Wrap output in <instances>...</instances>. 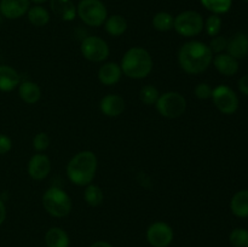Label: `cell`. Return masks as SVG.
Here are the masks:
<instances>
[{
  "label": "cell",
  "mask_w": 248,
  "mask_h": 247,
  "mask_svg": "<svg viewBox=\"0 0 248 247\" xmlns=\"http://www.w3.org/2000/svg\"><path fill=\"white\" fill-rule=\"evenodd\" d=\"M179 67L190 75H199L206 72L212 64L213 53L207 44L199 40H189L184 43L177 55Z\"/></svg>",
  "instance_id": "obj_1"
},
{
  "label": "cell",
  "mask_w": 248,
  "mask_h": 247,
  "mask_svg": "<svg viewBox=\"0 0 248 247\" xmlns=\"http://www.w3.org/2000/svg\"><path fill=\"white\" fill-rule=\"evenodd\" d=\"M98 159L91 150H81L77 153L65 167L68 179L78 186H86L93 182L96 177Z\"/></svg>",
  "instance_id": "obj_2"
},
{
  "label": "cell",
  "mask_w": 248,
  "mask_h": 247,
  "mask_svg": "<svg viewBox=\"0 0 248 247\" xmlns=\"http://www.w3.org/2000/svg\"><path fill=\"white\" fill-rule=\"evenodd\" d=\"M121 70L125 77L133 80L145 79L152 73L154 62L148 50L140 46L128 48L121 58Z\"/></svg>",
  "instance_id": "obj_3"
},
{
  "label": "cell",
  "mask_w": 248,
  "mask_h": 247,
  "mask_svg": "<svg viewBox=\"0 0 248 247\" xmlns=\"http://www.w3.org/2000/svg\"><path fill=\"white\" fill-rule=\"evenodd\" d=\"M43 207L46 212L55 218H64L72 212L73 201L69 194L60 186H51L41 198Z\"/></svg>",
  "instance_id": "obj_4"
},
{
  "label": "cell",
  "mask_w": 248,
  "mask_h": 247,
  "mask_svg": "<svg viewBox=\"0 0 248 247\" xmlns=\"http://www.w3.org/2000/svg\"><path fill=\"white\" fill-rule=\"evenodd\" d=\"M77 16L89 27H101L108 17V10L102 0H80Z\"/></svg>",
  "instance_id": "obj_5"
},
{
  "label": "cell",
  "mask_w": 248,
  "mask_h": 247,
  "mask_svg": "<svg viewBox=\"0 0 248 247\" xmlns=\"http://www.w3.org/2000/svg\"><path fill=\"white\" fill-rule=\"evenodd\" d=\"M203 17L195 10H186L174 17L173 29L183 38H194L203 31Z\"/></svg>",
  "instance_id": "obj_6"
},
{
  "label": "cell",
  "mask_w": 248,
  "mask_h": 247,
  "mask_svg": "<svg viewBox=\"0 0 248 247\" xmlns=\"http://www.w3.org/2000/svg\"><path fill=\"white\" fill-rule=\"evenodd\" d=\"M157 113L167 119L181 118L186 110V99L183 94L176 91H167L160 94L156 104Z\"/></svg>",
  "instance_id": "obj_7"
},
{
  "label": "cell",
  "mask_w": 248,
  "mask_h": 247,
  "mask_svg": "<svg viewBox=\"0 0 248 247\" xmlns=\"http://www.w3.org/2000/svg\"><path fill=\"white\" fill-rule=\"evenodd\" d=\"M80 51L85 60L93 63L104 62L110 53L108 43L97 35L85 36L80 45Z\"/></svg>",
  "instance_id": "obj_8"
},
{
  "label": "cell",
  "mask_w": 248,
  "mask_h": 247,
  "mask_svg": "<svg viewBox=\"0 0 248 247\" xmlns=\"http://www.w3.org/2000/svg\"><path fill=\"white\" fill-rule=\"evenodd\" d=\"M211 99L216 108L225 115L235 114L239 109V97L235 93L234 90L230 89L227 85H219L215 87Z\"/></svg>",
  "instance_id": "obj_9"
},
{
  "label": "cell",
  "mask_w": 248,
  "mask_h": 247,
  "mask_svg": "<svg viewBox=\"0 0 248 247\" xmlns=\"http://www.w3.org/2000/svg\"><path fill=\"white\" fill-rule=\"evenodd\" d=\"M147 241L153 247H169L174 237L173 229L162 220L152 223L147 229Z\"/></svg>",
  "instance_id": "obj_10"
},
{
  "label": "cell",
  "mask_w": 248,
  "mask_h": 247,
  "mask_svg": "<svg viewBox=\"0 0 248 247\" xmlns=\"http://www.w3.org/2000/svg\"><path fill=\"white\" fill-rule=\"evenodd\" d=\"M27 172L34 181H43L50 174L51 161L47 155L43 153H36L29 159L27 164Z\"/></svg>",
  "instance_id": "obj_11"
},
{
  "label": "cell",
  "mask_w": 248,
  "mask_h": 247,
  "mask_svg": "<svg viewBox=\"0 0 248 247\" xmlns=\"http://www.w3.org/2000/svg\"><path fill=\"white\" fill-rule=\"evenodd\" d=\"M31 0H0V14L6 19H18L27 15Z\"/></svg>",
  "instance_id": "obj_12"
},
{
  "label": "cell",
  "mask_w": 248,
  "mask_h": 247,
  "mask_svg": "<svg viewBox=\"0 0 248 247\" xmlns=\"http://www.w3.org/2000/svg\"><path fill=\"white\" fill-rule=\"evenodd\" d=\"M125 99L120 94L109 93L99 102V110L108 118H118L125 111Z\"/></svg>",
  "instance_id": "obj_13"
},
{
  "label": "cell",
  "mask_w": 248,
  "mask_h": 247,
  "mask_svg": "<svg viewBox=\"0 0 248 247\" xmlns=\"http://www.w3.org/2000/svg\"><path fill=\"white\" fill-rule=\"evenodd\" d=\"M123 70L119 63L116 62H106L99 67L97 77L99 82L104 86H114L120 81L123 77Z\"/></svg>",
  "instance_id": "obj_14"
},
{
  "label": "cell",
  "mask_w": 248,
  "mask_h": 247,
  "mask_svg": "<svg viewBox=\"0 0 248 247\" xmlns=\"http://www.w3.org/2000/svg\"><path fill=\"white\" fill-rule=\"evenodd\" d=\"M212 64L218 73L225 77H232L239 72V61L227 52L213 56Z\"/></svg>",
  "instance_id": "obj_15"
},
{
  "label": "cell",
  "mask_w": 248,
  "mask_h": 247,
  "mask_svg": "<svg viewBox=\"0 0 248 247\" xmlns=\"http://www.w3.org/2000/svg\"><path fill=\"white\" fill-rule=\"evenodd\" d=\"M21 84V75L11 65H0V91L11 92Z\"/></svg>",
  "instance_id": "obj_16"
},
{
  "label": "cell",
  "mask_w": 248,
  "mask_h": 247,
  "mask_svg": "<svg viewBox=\"0 0 248 247\" xmlns=\"http://www.w3.org/2000/svg\"><path fill=\"white\" fill-rule=\"evenodd\" d=\"M51 11L64 22L74 21L77 17V6L73 0H50Z\"/></svg>",
  "instance_id": "obj_17"
},
{
  "label": "cell",
  "mask_w": 248,
  "mask_h": 247,
  "mask_svg": "<svg viewBox=\"0 0 248 247\" xmlns=\"http://www.w3.org/2000/svg\"><path fill=\"white\" fill-rule=\"evenodd\" d=\"M227 53L237 61L248 55V36L244 33H237L228 40Z\"/></svg>",
  "instance_id": "obj_18"
},
{
  "label": "cell",
  "mask_w": 248,
  "mask_h": 247,
  "mask_svg": "<svg viewBox=\"0 0 248 247\" xmlns=\"http://www.w3.org/2000/svg\"><path fill=\"white\" fill-rule=\"evenodd\" d=\"M18 96L24 103L27 104H35L36 102L40 101L41 98V89L36 82L27 80V81H21L18 85Z\"/></svg>",
  "instance_id": "obj_19"
},
{
  "label": "cell",
  "mask_w": 248,
  "mask_h": 247,
  "mask_svg": "<svg viewBox=\"0 0 248 247\" xmlns=\"http://www.w3.org/2000/svg\"><path fill=\"white\" fill-rule=\"evenodd\" d=\"M46 247H69L70 240L67 232L60 227H52L45 234Z\"/></svg>",
  "instance_id": "obj_20"
},
{
  "label": "cell",
  "mask_w": 248,
  "mask_h": 247,
  "mask_svg": "<svg viewBox=\"0 0 248 247\" xmlns=\"http://www.w3.org/2000/svg\"><path fill=\"white\" fill-rule=\"evenodd\" d=\"M104 31L111 36H121L123 34L126 33L127 31V21L121 15H111V16L107 17L106 22H104Z\"/></svg>",
  "instance_id": "obj_21"
},
{
  "label": "cell",
  "mask_w": 248,
  "mask_h": 247,
  "mask_svg": "<svg viewBox=\"0 0 248 247\" xmlns=\"http://www.w3.org/2000/svg\"><path fill=\"white\" fill-rule=\"evenodd\" d=\"M230 210L239 218H248V189L237 191L230 200Z\"/></svg>",
  "instance_id": "obj_22"
},
{
  "label": "cell",
  "mask_w": 248,
  "mask_h": 247,
  "mask_svg": "<svg viewBox=\"0 0 248 247\" xmlns=\"http://www.w3.org/2000/svg\"><path fill=\"white\" fill-rule=\"evenodd\" d=\"M27 18L29 23L34 27H44L50 22V12L43 5H34L29 7L27 12Z\"/></svg>",
  "instance_id": "obj_23"
},
{
  "label": "cell",
  "mask_w": 248,
  "mask_h": 247,
  "mask_svg": "<svg viewBox=\"0 0 248 247\" xmlns=\"http://www.w3.org/2000/svg\"><path fill=\"white\" fill-rule=\"evenodd\" d=\"M84 199L85 202L89 206H91V207H98V206H101L103 203L104 193L101 186L91 183L85 186Z\"/></svg>",
  "instance_id": "obj_24"
},
{
  "label": "cell",
  "mask_w": 248,
  "mask_h": 247,
  "mask_svg": "<svg viewBox=\"0 0 248 247\" xmlns=\"http://www.w3.org/2000/svg\"><path fill=\"white\" fill-rule=\"evenodd\" d=\"M174 16H172L170 12L160 11L154 15L152 19L153 28L157 31H169L173 29Z\"/></svg>",
  "instance_id": "obj_25"
},
{
  "label": "cell",
  "mask_w": 248,
  "mask_h": 247,
  "mask_svg": "<svg viewBox=\"0 0 248 247\" xmlns=\"http://www.w3.org/2000/svg\"><path fill=\"white\" fill-rule=\"evenodd\" d=\"M201 5L215 15H224L232 9V0H200Z\"/></svg>",
  "instance_id": "obj_26"
},
{
  "label": "cell",
  "mask_w": 248,
  "mask_h": 247,
  "mask_svg": "<svg viewBox=\"0 0 248 247\" xmlns=\"http://www.w3.org/2000/svg\"><path fill=\"white\" fill-rule=\"evenodd\" d=\"M160 91L154 85H145L140 91V99L145 106H155L160 97Z\"/></svg>",
  "instance_id": "obj_27"
},
{
  "label": "cell",
  "mask_w": 248,
  "mask_h": 247,
  "mask_svg": "<svg viewBox=\"0 0 248 247\" xmlns=\"http://www.w3.org/2000/svg\"><path fill=\"white\" fill-rule=\"evenodd\" d=\"M203 29L206 31L208 36H216L219 35L220 29H222V18L219 15L212 14L206 18L205 24H203Z\"/></svg>",
  "instance_id": "obj_28"
},
{
  "label": "cell",
  "mask_w": 248,
  "mask_h": 247,
  "mask_svg": "<svg viewBox=\"0 0 248 247\" xmlns=\"http://www.w3.org/2000/svg\"><path fill=\"white\" fill-rule=\"evenodd\" d=\"M229 241L232 247H248V230L236 228L230 232Z\"/></svg>",
  "instance_id": "obj_29"
},
{
  "label": "cell",
  "mask_w": 248,
  "mask_h": 247,
  "mask_svg": "<svg viewBox=\"0 0 248 247\" xmlns=\"http://www.w3.org/2000/svg\"><path fill=\"white\" fill-rule=\"evenodd\" d=\"M50 136L47 135L46 132H39L34 136L33 138V148L35 152L38 153H43L50 147Z\"/></svg>",
  "instance_id": "obj_30"
},
{
  "label": "cell",
  "mask_w": 248,
  "mask_h": 247,
  "mask_svg": "<svg viewBox=\"0 0 248 247\" xmlns=\"http://www.w3.org/2000/svg\"><path fill=\"white\" fill-rule=\"evenodd\" d=\"M210 50L212 51L213 55H218V53H223L227 51L228 45V39L222 35H216L211 39L210 44H207Z\"/></svg>",
  "instance_id": "obj_31"
},
{
  "label": "cell",
  "mask_w": 248,
  "mask_h": 247,
  "mask_svg": "<svg viewBox=\"0 0 248 247\" xmlns=\"http://www.w3.org/2000/svg\"><path fill=\"white\" fill-rule=\"evenodd\" d=\"M213 89L211 87L210 84L207 82H200L195 86L194 89V94L198 99H201V101H206V99H211L212 97Z\"/></svg>",
  "instance_id": "obj_32"
},
{
  "label": "cell",
  "mask_w": 248,
  "mask_h": 247,
  "mask_svg": "<svg viewBox=\"0 0 248 247\" xmlns=\"http://www.w3.org/2000/svg\"><path fill=\"white\" fill-rule=\"evenodd\" d=\"M12 149V139L5 133H0V155H5Z\"/></svg>",
  "instance_id": "obj_33"
},
{
  "label": "cell",
  "mask_w": 248,
  "mask_h": 247,
  "mask_svg": "<svg viewBox=\"0 0 248 247\" xmlns=\"http://www.w3.org/2000/svg\"><path fill=\"white\" fill-rule=\"evenodd\" d=\"M239 90L242 94L248 96V74L240 77L239 80Z\"/></svg>",
  "instance_id": "obj_34"
},
{
  "label": "cell",
  "mask_w": 248,
  "mask_h": 247,
  "mask_svg": "<svg viewBox=\"0 0 248 247\" xmlns=\"http://www.w3.org/2000/svg\"><path fill=\"white\" fill-rule=\"evenodd\" d=\"M7 216V210L6 205H5V201L2 199H0V225L5 222Z\"/></svg>",
  "instance_id": "obj_35"
},
{
  "label": "cell",
  "mask_w": 248,
  "mask_h": 247,
  "mask_svg": "<svg viewBox=\"0 0 248 247\" xmlns=\"http://www.w3.org/2000/svg\"><path fill=\"white\" fill-rule=\"evenodd\" d=\"M90 247H114V246L107 241H96L93 242Z\"/></svg>",
  "instance_id": "obj_36"
},
{
  "label": "cell",
  "mask_w": 248,
  "mask_h": 247,
  "mask_svg": "<svg viewBox=\"0 0 248 247\" xmlns=\"http://www.w3.org/2000/svg\"><path fill=\"white\" fill-rule=\"evenodd\" d=\"M46 1H48V0H31V2H33L35 5H43Z\"/></svg>",
  "instance_id": "obj_37"
},
{
  "label": "cell",
  "mask_w": 248,
  "mask_h": 247,
  "mask_svg": "<svg viewBox=\"0 0 248 247\" xmlns=\"http://www.w3.org/2000/svg\"><path fill=\"white\" fill-rule=\"evenodd\" d=\"M2 18H4V17L1 16V14H0V24H1V22H2Z\"/></svg>",
  "instance_id": "obj_38"
},
{
  "label": "cell",
  "mask_w": 248,
  "mask_h": 247,
  "mask_svg": "<svg viewBox=\"0 0 248 247\" xmlns=\"http://www.w3.org/2000/svg\"><path fill=\"white\" fill-rule=\"evenodd\" d=\"M245 1H246V2H248V0H245Z\"/></svg>",
  "instance_id": "obj_39"
}]
</instances>
